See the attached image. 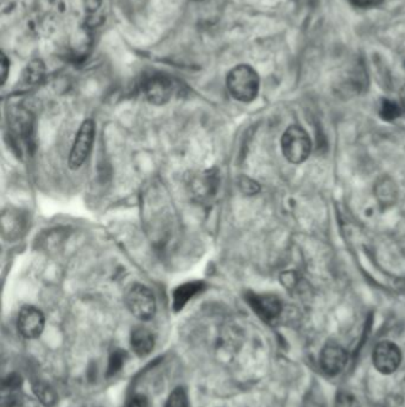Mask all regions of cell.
<instances>
[{
	"instance_id": "3",
	"label": "cell",
	"mask_w": 405,
	"mask_h": 407,
	"mask_svg": "<svg viewBox=\"0 0 405 407\" xmlns=\"http://www.w3.org/2000/svg\"><path fill=\"white\" fill-rule=\"evenodd\" d=\"M95 139V123L93 120H86L80 125L69 153V168L76 171L82 167L91 155L92 148Z\"/></svg>"
},
{
	"instance_id": "15",
	"label": "cell",
	"mask_w": 405,
	"mask_h": 407,
	"mask_svg": "<svg viewBox=\"0 0 405 407\" xmlns=\"http://www.w3.org/2000/svg\"><path fill=\"white\" fill-rule=\"evenodd\" d=\"M127 359V354L125 350L117 349L111 354L109 361V368H107V376L116 375L118 371H122V368L125 364Z\"/></svg>"
},
{
	"instance_id": "5",
	"label": "cell",
	"mask_w": 405,
	"mask_h": 407,
	"mask_svg": "<svg viewBox=\"0 0 405 407\" xmlns=\"http://www.w3.org/2000/svg\"><path fill=\"white\" fill-rule=\"evenodd\" d=\"M373 364L382 374H392L401 366V353L394 343L383 341L373 350Z\"/></svg>"
},
{
	"instance_id": "8",
	"label": "cell",
	"mask_w": 405,
	"mask_h": 407,
	"mask_svg": "<svg viewBox=\"0 0 405 407\" xmlns=\"http://www.w3.org/2000/svg\"><path fill=\"white\" fill-rule=\"evenodd\" d=\"M348 361V354L346 350L338 343H328L323 347L320 355V364L322 371L327 375L339 374L344 371Z\"/></svg>"
},
{
	"instance_id": "7",
	"label": "cell",
	"mask_w": 405,
	"mask_h": 407,
	"mask_svg": "<svg viewBox=\"0 0 405 407\" xmlns=\"http://www.w3.org/2000/svg\"><path fill=\"white\" fill-rule=\"evenodd\" d=\"M19 334L26 339H35L40 337L45 327V317L40 309L35 306H23L19 311L17 320Z\"/></svg>"
},
{
	"instance_id": "25",
	"label": "cell",
	"mask_w": 405,
	"mask_h": 407,
	"mask_svg": "<svg viewBox=\"0 0 405 407\" xmlns=\"http://www.w3.org/2000/svg\"><path fill=\"white\" fill-rule=\"evenodd\" d=\"M351 1L355 6H359V8H367V6L374 3V0H351Z\"/></svg>"
},
{
	"instance_id": "20",
	"label": "cell",
	"mask_w": 405,
	"mask_h": 407,
	"mask_svg": "<svg viewBox=\"0 0 405 407\" xmlns=\"http://www.w3.org/2000/svg\"><path fill=\"white\" fill-rule=\"evenodd\" d=\"M146 0H122L123 11L126 15H137L145 9Z\"/></svg>"
},
{
	"instance_id": "10",
	"label": "cell",
	"mask_w": 405,
	"mask_h": 407,
	"mask_svg": "<svg viewBox=\"0 0 405 407\" xmlns=\"http://www.w3.org/2000/svg\"><path fill=\"white\" fill-rule=\"evenodd\" d=\"M130 343L131 348L137 356L145 357L150 355L155 348V337L146 327H137L131 332Z\"/></svg>"
},
{
	"instance_id": "16",
	"label": "cell",
	"mask_w": 405,
	"mask_h": 407,
	"mask_svg": "<svg viewBox=\"0 0 405 407\" xmlns=\"http://www.w3.org/2000/svg\"><path fill=\"white\" fill-rule=\"evenodd\" d=\"M164 407H189L188 396L185 388L178 387L168 396L167 403Z\"/></svg>"
},
{
	"instance_id": "1",
	"label": "cell",
	"mask_w": 405,
	"mask_h": 407,
	"mask_svg": "<svg viewBox=\"0 0 405 407\" xmlns=\"http://www.w3.org/2000/svg\"><path fill=\"white\" fill-rule=\"evenodd\" d=\"M230 95L242 102H254L261 88L257 72L249 65H239L230 70L226 79Z\"/></svg>"
},
{
	"instance_id": "27",
	"label": "cell",
	"mask_w": 405,
	"mask_h": 407,
	"mask_svg": "<svg viewBox=\"0 0 405 407\" xmlns=\"http://www.w3.org/2000/svg\"><path fill=\"white\" fill-rule=\"evenodd\" d=\"M194 1H202V0H194Z\"/></svg>"
},
{
	"instance_id": "21",
	"label": "cell",
	"mask_w": 405,
	"mask_h": 407,
	"mask_svg": "<svg viewBox=\"0 0 405 407\" xmlns=\"http://www.w3.org/2000/svg\"><path fill=\"white\" fill-rule=\"evenodd\" d=\"M22 376L16 374V373H12V374L8 375V376L3 380V389L12 392V391L18 389L19 387L22 386Z\"/></svg>"
},
{
	"instance_id": "4",
	"label": "cell",
	"mask_w": 405,
	"mask_h": 407,
	"mask_svg": "<svg viewBox=\"0 0 405 407\" xmlns=\"http://www.w3.org/2000/svg\"><path fill=\"white\" fill-rule=\"evenodd\" d=\"M125 304L129 311L139 320L148 322L155 317V295L144 285H134L126 293Z\"/></svg>"
},
{
	"instance_id": "14",
	"label": "cell",
	"mask_w": 405,
	"mask_h": 407,
	"mask_svg": "<svg viewBox=\"0 0 405 407\" xmlns=\"http://www.w3.org/2000/svg\"><path fill=\"white\" fill-rule=\"evenodd\" d=\"M401 110L398 105L397 102L389 100V99H384L383 102H380L379 106V116L382 120H397L398 117L401 116Z\"/></svg>"
},
{
	"instance_id": "24",
	"label": "cell",
	"mask_w": 405,
	"mask_h": 407,
	"mask_svg": "<svg viewBox=\"0 0 405 407\" xmlns=\"http://www.w3.org/2000/svg\"><path fill=\"white\" fill-rule=\"evenodd\" d=\"M84 1L86 10H87L90 14H93V12L98 11L100 5H102V0H84Z\"/></svg>"
},
{
	"instance_id": "18",
	"label": "cell",
	"mask_w": 405,
	"mask_h": 407,
	"mask_svg": "<svg viewBox=\"0 0 405 407\" xmlns=\"http://www.w3.org/2000/svg\"><path fill=\"white\" fill-rule=\"evenodd\" d=\"M238 184L240 191L244 194H247V196H254V194H257L261 191L259 184L251 178H247V176H242V178L239 179Z\"/></svg>"
},
{
	"instance_id": "12",
	"label": "cell",
	"mask_w": 405,
	"mask_h": 407,
	"mask_svg": "<svg viewBox=\"0 0 405 407\" xmlns=\"http://www.w3.org/2000/svg\"><path fill=\"white\" fill-rule=\"evenodd\" d=\"M44 73H45V68L40 60L30 62L23 72V84L26 86H35V85L40 84L43 79Z\"/></svg>"
},
{
	"instance_id": "2",
	"label": "cell",
	"mask_w": 405,
	"mask_h": 407,
	"mask_svg": "<svg viewBox=\"0 0 405 407\" xmlns=\"http://www.w3.org/2000/svg\"><path fill=\"white\" fill-rule=\"evenodd\" d=\"M282 152L286 160L293 164L307 160L311 152V141L307 131L298 125H291L282 136Z\"/></svg>"
},
{
	"instance_id": "11",
	"label": "cell",
	"mask_w": 405,
	"mask_h": 407,
	"mask_svg": "<svg viewBox=\"0 0 405 407\" xmlns=\"http://www.w3.org/2000/svg\"><path fill=\"white\" fill-rule=\"evenodd\" d=\"M205 288V284L201 281H192L178 286L173 293V307L178 312L188 304L190 299L194 298L196 295Z\"/></svg>"
},
{
	"instance_id": "22",
	"label": "cell",
	"mask_w": 405,
	"mask_h": 407,
	"mask_svg": "<svg viewBox=\"0 0 405 407\" xmlns=\"http://www.w3.org/2000/svg\"><path fill=\"white\" fill-rule=\"evenodd\" d=\"M126 407H148V398L143 394H136L131 398Z\"/></svg>"
},
{
	"instance_id": "9",
	"label": "cell",
	"mask_w": 405,
	"mask_h": 407,
	"mask_svg": "<svg viewBox=\"0 0 405 407\" xmlns=\"http://www.w3.org/2000/svg\"><path fill=\"white\" fill-rule=\"evenodd\" d=\"M247 302L261 319L272 322L282 312V302L274 295L249 293Z\"/></svg>"
},
{
	"instance_id": "13",
	"label": "cell",
	"mask_w": 405,
	"mask_h": 407,
	"mask_svg": "<svg viewBox=\"0 0 405 407\" xmlns=\"http://www.w3.org/2000/svg\"><path fill=\"white\" fill-rule=\"evenodd\" d=\"M33 394L45 407L54 406L58 401V394L49 384L44 381H36L33 385Z\"/></svg>"
},
{
	"instance_id": "19",
	"label": "cell",
	"mask_w": 405,
	"mask_h": 407,
	"mask_svg": "<svg viewBox=\"0 0 405 407\" xmlns=\"http://www.w3.org/2000/svg\"><path fill=\"white\" fill-rule=\"evenodd\" d=\"M334 407H360V403L352 393L340 391L337 394Z\"/></svg>"
},
{
	"instance_id": "6",
	"label": "cell",
	"mask_w": 405,
	"mask_h": 407,
	"mask_svg": "<svg viewBox=\"0 0 405 407\" xmlns=\"http://www.w3.org/2000/svg\"><path fill=\"white\" fill-rule=\"evenodd\" d=\"M143 93L152 105H166L173 97L174 84L166 75H152L143 85Z\"/></svg>"
},
{
	"instance_id": "17",
	"label": "cell",
	"mask_w": 405,
	"mask_h": 407,
	"mask_svg": "<svg viewBox=\"0 0 405 407\" xmlns=\"http://www.w3.org/2000/svg\"><path fill=\"white\" fill-rule=\"evenodd\" d=\"M377 193H378L379 199L383 200L385 204L392 203L394 200V196H396L394 194V184L389 182V180H384L382 184L378 185Z\"/></svg>"
},
{
	"instance_id": "23",
	"label": "cell",
	"mask_w": 405,
	"mask_h": 407,
	"mask_svg": "<svg viewBox=\"0 0 405 407\" xmlns=\"http://www.w3.org/2000/svg\"><path fill=\"white\" fill-rule=\"evenodd\" d=\"M9 72H10V60L6 58V55L1 56V85L4 86L8 80Z\"/></svg>"
},
{
	"instance_id": "26",
	"label": "cell",
	"mask_w": 405,
	"mask_h": 407,
	"mask_svg": "<svg viewBox=\"0 0 405 407\" xmlns=\"http://www.w3.org/2000/svg\"><path fill=\"white\" fill-rule=\"evenodd\" d=\"M399 98H401V109H404L405 111V85L401 88Z\"/></svg>"
}]
</instances>
